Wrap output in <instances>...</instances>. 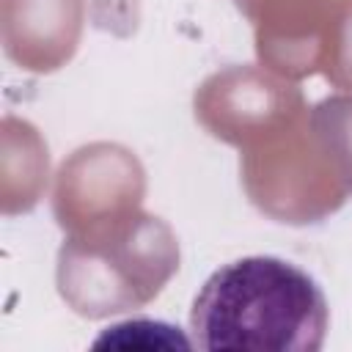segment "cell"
Instances as JSON below:
<instances>
[{"label": "cell", "instance_id": "cell-1", "mask_svg": "<svg viewBox=\"0 0 352 352\" xmlns=\"http://www.w3.org/2000/svg\"><path fill=\"white\" fill-rule=\"evenodd\" d=\"M327 300L316 280L275 256L214 270L192 300V346L206 352H316L327 336Z\"/></svg>", "mask_w": 352, "mask_h": 352}]
</instances>
